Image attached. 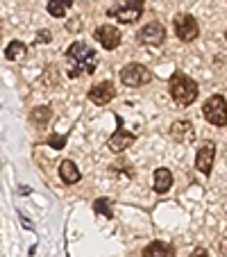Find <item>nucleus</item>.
I'll return each mask as SVG.
<instances>
[{
	"label": "nucleus",
	"mask_w": 227,
	"mask_h": 257,
	"mask_svg": "<svg viewBox=\"0 0 227 257\" xmlns=\"http://www.w3.org/2000/svg\"><path fill=\"white\" fill-rule=\"evenodd\" d=\"M166 39V30L161 23H157V21H152V23L143 25V28L139 30V41L143 46H161Z\"/></svg>",
	"instance_id": "0eeeda50"
},
{
	"label": "nucleus",
	"mask_w": 227,
	"mask_h": 257,
	"mask_svg": "<svg viewBox=\"0 0 227 257\" xmlns=\"http://www.w3.org/2000/svg\"><path fill=\"white\" fill-rule=\"evenodd\" d=\"M98 68V55L84 41H75L66 50V73L68 78H80V75H91Z\"/></svg>",
	"instance_id": "f257e3e1"
},
{
	"label": "nucleus",
	"mask_w": 227,
	"mask_h": 257,
	"mask_svg": "<svg viewBox=\"0 0 227 257\" xmlns=\"http://www.w3.org/2000/svg\"><path fill=\"white\" fill-rule=\"evenodd\" d=\"M111 19H118L121 23H134L143 14V0H116L107 10Z\"/></svg>",
	"instance_id": "7ed1b4c3"
},
{
	"label": "nucleus",
	"mask_w": 227,
	"mask_h": 257,
	"mask_svg": "<svg viewBox=\"0 0 227 257\" xmlns=\"http://www.w3.org/2000/svg\"><path fill=\"white\" fill-rule=\"evenodd\" d=\"M48 146H53V148H64V146H66V137L64 135H50Z\"/></svg>",
	"instance_id": "aec40b11"
},
{
	"label": "nucleus",
	"mask_w": 227,
	"mask_h": 257,
	"mask_svg": "<svg viewBox=\"0 0 227 257\" xmlns=\"http://www.w3.org/2000/svg\"><path fill=\"white\" fill-rule=\"evenodd\" d=\"M71 5H73V0H48V14L55 16V19H62Z\"/></svg>",
	"instance_id": "dca6fc26"
},
{
	"label": "nucleus",
	"mask_w": 227,
	"mask_h": 257,
	"mask_svg": "<svg viewBox=\"0 0 227 257\" xmlns=\"http://www.w3.org/2000/svg\"><path fill=\"white\" fill-rule=\"evenodd\" d=\"M21 55H25V44H21V41H10V46L5 48V57L10 59V62H14Z\"/></svg>",
	"instance_id": "f3484780"
},
{
	"label": "nucleus",
	"mask_w": 227,
	"mask_h": 257,
	"mask_svg": "<svg viewBox=\"0 0 227 257\" xmlns=\"http://www.w3.org/2000/svg\"><path fill=\"white\" fill-rule=\"evenodd\" d=\"M143 257H173V248L164 241H152L143 248Z\"/></svg>",
	"instance_id": "2eb2a0df"
},
{
	"label": "nucleus",
	"mask_w": 227,
	"mask_h": 257,
	"mask_svg": "<svg viewBox=\"0 0 227 257\" xmlns=\"http://www.w3.org/2000/svg\"><path fill=\"white\" fill-rule=\"evenodd\" d=\"M220 252L227 257V239H222V241H220Z\"/></svg>",
	"instance_id": "5701e85b"
},
{
	"label": "nucleus",
	"mask_w": 227,
	"mask_h": 257,
	"mask_svg": "<svg viewBox=\"0 0 227 257\" xmlns=\"http://www.w3.org/2000/svg\"><path fill=\"white\" fill-rule=\"evenodd\" d=\"M50 39H53V34H50L48 30H39V32H37V39H34V41H37V44H48Z\"/></svg>",
	"instance_id": "412c9836"
},
{
	"label": "nucleus",
	"mask_w": 227,
	"mask_h": 257,
	"mask_svg": "<svg viewBox=\"0 0 227 257\" xmlns=\"http://www.w3.org/2000/svg\"><path fill=\"white\" fill-rule=\"evenodd\" d=\"M191 257H209V250H204V248H195Z\"/></svg>",
	"instance_id": "4be33fe9"
},
{
	"label": "nucleus",
	"mask_w": 227,
	"mask_h": 257,
	"mask_svg": "<svg viewBox=\"0 0 227 257\" xmlns=\"http://www.w3.org/2000/svg\"><path fill=\"white\" fill-rule=\"evenodd\" d=\"M93 209H96V214H102L105 218H114V212H111V200L109 198H98L96 203H93Z\"/></svg>",
	"instance_id": "a211bd4d"
},
{
	"label": "nucleus",
	"mask_w": 227,
	"mask_h": 257,
	"mask_svg": "<svg viewBox=\"0 0 227 257\" xmlns=\"http://www.w3.org/2000/svg\"><path fill=\"white\" fill-rule=\"evenodd\" d=\"M213 160H216V144H213V141H207V144L200 146L198 155H195V166H198L200 173L209 175L213 169Z\"/></svg>",
	"instance_id": "6e6552de"
},
{
	"label": "nucleus",
	"mask_w": 227,
	"mask_h": 257,
	"mask_svg": "<svg viewBox=\"0 0 227 257\" xmlns=\"http://www.w3.org/2000/svg\"><path fill=\"white\" fill-rule=\"evenodd\" d=\"M202 114L211 125L216 127H225L227 125V102L222 96H211L207 102L202 105Z\"/></svg>",
	"instance_id": "20e7f679"
},
{
	"label": "nucleus",
	"mask_w": 227,
	"mask_h": 257,
	"mask_svg": "<svg viewBox=\"0 0 227 257\" xmlns=\"http://www.w3.org/2000/svg\"><path fill=\"white\" fill-rule=\"evenodd\" d=\"M152 187H155L157 194H166L173 187V173L168 169H157L155 178H152Z\"/></svg>",
	"instance_id": "ddd939ff"
},
{
	"label": "nucleus",
	"mask_w": 227,
	"mask_h": 257,
	"mask_svg": "<svg viewBox=\"0 0 227 257\" xmlns=\"http://www.w3.org/2000/svg\"><path fill=\"white\" fill-rule=\"evenodd\" d=\"M150 80H152V73H150L148 66H143V64L132 62L121 68V82L127 84V87H143Z\"/></svg>",
	"instance_id": "39448f33"
},
{
	"label": "nucleus",
	"mask_w": 227,
	"mask_h": 257,
	"mask_svg": "<svg viewBox=\"0 0 227 257\" xmlns=\"http://www.w3.org/2000/svg\"><path fill=\"white\" fill-rule=\"evenodd\" d=\"M93 37H96V41H100L102 48L114 50V48H118L123 34L118 32V28H114V25H100V28L93 32Z\"/></svg>",
	"instance_id": "1a4fd4ad"
},
{
	"label": "nucleus",
	"mask_w": 227,
	"mask_h": 257,
	"mask_svg": "<svg viewBox=\"0 0 227 257\" xmlns=\"http://www.w3.org/2000/svg\"><path fill=\"white\" fill-rule=\"evenodd\" d=\"M225 37H227V32H225Z\"/></svg>",
	"instance_id": "b1692460"
},
{
	"label": "nucleus",
	"mask_w": 227,
	"mask_h": 257,
	"mask_svg": "<svg viewBox=\"0 0 227 257\" xmlns=\"http://www.w3.org/2000/svg\"><path fill=\"white\" fill-rule=\"evenodd\" d=\"M175 34H177L182 41H193L200 34L198 21H195L191 14H179L177 19H175Z\"/></svg>",
	"instance_id": "423d86ee"
},
{
	"label": "nucleus",
	"mask_w": 227,
	"mask_h": 257,
	"mask_svg": "<svg viewBox=\"0 0 227 257\" xmlns=\"http://www.w3.org/2000/svg\"><path fill=\"white\" fill-rule=\"evenodd\" d=\"M170 135H173V139L175 141H191L195 137V132H193V125L188 121H177V123H173L170 125Z\"/></svg>",
	"instance_id": "4468645a"
},
{
	"label": "nucleus",
	"mask_w": 227,
	"mask_h": 257,
	"mask_svg": "<svg viewBox=\"0 0 227 257\" xmlns=\"http://www.w3.org/2000/svg\"><path fill=\"white\" fill-rule=\"evenodd\" d=\"M59 178H62L64 185H75V182H80L82 173H80V169L75 166V162L64 160L62 164H59Z\"/></svg>",
	"instance_id": "f8f14e48"
},
{
	"label": "nucleus",
	"mask_w": 227,
	"mask_h": 257,
	"mask_svg": "<svg viewBox=\"0 0 227 257\" xmlns=\"http://www.w3.org/2000/svg\"><path fill=\"white\" fill-rule=\"evenodd\" d=\"M134 139H136V137L132 135V132H127V130H123V127H118V130L109 137V144H107V146H109L114 153H121V151H125L127 146L134 144Z\"/></svg>",
	"instance_id": "9b49d317"
},
{
	"label": "nucleus",
	"mask_w": 227,
	"mask_h": 257,
	"mask_svg": "<svg viewBox=\"0 0 227 257\" xmlns=\"http://www.w3.org/2000/svg\"><path fill=\"white\" fill-rule=\"evenodd\" d=\"M168 89L173 100L182 107L195 102V98H198V82L184 75V73H173V78L168 80Z\"/></svg>",
	"instance_id": "f03ea898"
},
{
	"label": "nucleus",
	"mask_w": 227,
	"mask_h": 257,
	"mask_svg": "<svg viewBox=\"0 0 227 257\" xmlns=\"http://www.w3.org/2000/svg\"><path fill=\"white\" fill-rule=\"evenodd\" d=\"M116 91H114V84L111 82H100V84H93L89 89V98H91L93 105H107V102L114 100Z\"/></svg>",
	"instance_id": "9d476101"
},
{
	"label": "nucleus",
	"mask_w": 227,
	"mask_h": 257,
	"mask_svg": "<svg viewBox=\"0 0 227 257\" xmlns=\"http://www.w3.org/2000/svg\"><path fill=\"white\" fill-rule=\"evenodd\" d=\"M48 118H50V109H48V107H37V109L32 112V121L39 123V125H41V123H46Z\"/></svg>",
	"instance_id": "6ab92c4d"
}]
</instances>
